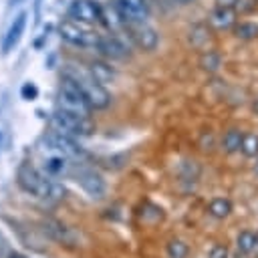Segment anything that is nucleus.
I'll use <instances>...</instances> for the list:
<instances>
[{
    "label": "nucleus",
    "instance_id": "nucleus-1",
    "mask_svg": "<svg viewBox=\"0 0 258 258\" xmlns=\"http://www.w3.org/2000/svg\"><path fill=\"white\" fill-rule=\"evenodd\" d=\"M16 179H18V185L34 196V198H40V200H50V202H58L64 198V187L48 177H44L42 173H38L30 163H22L18 167V173H16Z\"/></svg>",
    "mask_w": 258,
    "mask_h": 258
},
{
    "label": "nucleus",
    "instance_id": "nucleus-2",
    "mask_svg": "<svg viewBox=\"0 0 258 258\" xmlns=\"http://www.w3.org/2000/svg\"><path fill=\"white\" fill-rule=\"evenodd\" d=\"M62 77L73 79V81L83 89V93H85V97H87V101L91 103L93 109H105V107H109L111 95H109V91L105 89V85L99 83V81L91 75V71L83 69L81 64H67Z\"/></svg>",
    "mask_w": 258,
    "mask_h": 258
},
{
    "label": "nucleus",
    "instance_id": "nucleus-3",
    "mask_svg": "<svg viewBox=\"0 0 258 258\" xmlns=\"http://www.w3.org/2000/svg\"><path fill=\"white\" fill-rule=\"evenodd\" d=\"M58 109L81 115V117H89L91 111H93V107L87 101L83 89L69 77H62V83H60V89H58Z\"/></svg>",
    "mask_w": 258,
    "mask_h": 258
},
{
    "label": "nucleus",
    "instance_id": "nucleus-4",
    "mask_svg": "<svg viewBox=\"0 0 258 258\" xmlns=\"http://www.w3.org/2000/svg\"><path fill=\"white\" fill-rule=\"evenodd\" d=\"M50 127L52 131L60 133V135H69V137H83V135H91L93 133V123L89 121V117H81L69 111L58 109L52 117H50Z\"/></svg>",
    "mask_w": 258,
    "mask_h": 258
},
{
    "label": "nucleus",
    "instance_id": "nucleus-5",
    "mask_svg": "<svg viewBox=\"0 0 258 258\" xmlns=\"http://www.w3.org/2000/svg\"><path fill=\"white\" fill-rule=\"evenodd\" d=\"M58 34H60V38L67 40L69 44H75V46H81V48H97L99 38H101V34H95V32L83 28L81 22L77 24L75 20H64V22H60Z\"/></svg>",
    "mask_w": 258,
    "mask_h": 258
},
{
    "label": "nucleus",
    "instance_id": "nucleus-6",
    "mask_svg": "<svg viewBox=\"0 0 258 258\" xmlns=\"http://www.w3.org/2000/svg\"><path fill=\"white\" fill-rule=\"evenodd\" d=\"M44 143H46V149L50 151H56V153H62L64 157H69L71 161H81L87 157V151L75 141V137H69V135H60L56 131L48 133L44 137Z\"/></svg>",
    "mask_w": 258,
    "mask_h": 258
},
{
    "label": "nucleus",
    "instance_id": "nucleus-7",
    "mask_svg": "<svg viewBox=\"0 0 258 258\" xmlns=\"http://www.w3.org/2000/svg\"><path fill=\"white\" fill-rule=\"evenodd\" d=\"M123 30H127V34L133 40V44L139 46L141 50H155L157 44H159V34H157V30L147 20H143V22H129V24H125Z\"/></svg>",
    "mask_w": 258,
    "mask_h": 258
},
{
    "label": "nucleus",
    "instance_id": "nucleus-8",
    "mask_svg": "<svg viewBox=\"0 0 258 258\" xmlns=\"http://www.w3.org/2000/svg\"><path fill=\"white\" fill-rule=\"evenodd\" d=\"M69 16L81 24L103 22V6L95 0H73L69 6Z\"/></svg>",
    "mask_w": 258,
    "mask_h": 258
},
{
    "label": "nucleus",
    "instance_id": "nucleus-9",
    "mask_svg": "<svg viewBox=\"0 0 258 258\" xmlns=\"http://www.w3.org/2000/svg\"><path fill=\"white\" fill-rule=\"evenodd\" d=\"M119 16L125 24L129 22H143L149 18V6L145 0H113Z\"/></svg>",
    "mask_w": 258,
    "mask_h": 258
},
{
    "label": "nucleus",
    "instance_id": "nucleus-10",
    "mask_svg": "<svg viewBox=\"0 0 258 258\" xmlns=\"http://www.w3.org/2000/svg\"><path fill=\"white\" fill-rule=\"evenodd\" d=\"M238 10L236 8H228V6H216L210 10V16H208V22L214 30L218 32H224V30H232L238 22Z\"/></svg>",
    "mask_w": 258,
    "mask_h": 258
},
{
    "label": "nucleus",
    "instance_id": "nucleus-11",
    "mask_svg": "<svg viewBox=\"0 0 258 258\" xmlns=\"http://www.w3.org/2000/svg\"><path fill=\"white\" fill-rule=\"evenodd\" d=\"M97 50L111 58V60H123L129 56V48L125 46V42L117 36V34H109V36H101L99 38V44H97Z\"/></svg>",
    "mask_w": 258,
    "mask_h": 258
},
{
    "label": "nucleus",
    "instance_id": "nucleus-12",
    "mask_svg": "<svg viewBox=\"0 0 258 258\" xmlns=\"http://www.w3.org/2000/svg\"><path fill=\"white\" fill-rule=\"evenodd\" d=\"M79 185L83 187V191L91 198V200H101L107 191V185H105V179L95 173V171H81L79 177H77Z\"/></svg>",
    "mask_w": 258,
    "mask_h": 258
},
{
    "label": "nucleus",
    "instance_id": "nucleus-13",
    "mask_svg": "<svg viewBox=\"0 0 258 258\" xmlns=\"http://www.w3.org/2000/svg\"><path fill=\"white\" fill-rule=\"evenodd\" d=\"M26 18H28V14H26V12H20V14L12 20V24H10V28H8V32L4 34V40H2V52H4V54L10 52V50L18 44V40H20L24 28H26Z\"/></svg>",
    "mask_w": 258,
    "mask_h": 258
},
{
    "label": "nucleus",
    "instance_id": "nucleus-14",
    "mask_svg": "<svg viewBox=\"0 0 258 258\" xmlns=\"http://www.w3.org/2000/svg\"><path fill=\"white\" fill-rule=\"evenodd\" d=\"M42 230H44L52 240H56V242H60V244H73V242H75L73 232H71L67 226H62L60 222H56V220H44V222H42Z\"/></svg>",
    "mask_w": 258,
    "mask_h": 258
},
{
    "label": "nucleus",
    "instance_id": "nucleus-15",
    "mask_svg": "<svg viewBox=\"0 0 258 258\" xmlns=\"http://www.w3.org/2000/svg\"><path fill=\"white\" fill-rule=\"evenodd\" d=\"M232 34H234L238 40H244V42L256 40V38H258V22L246 20V18L240 16V20L236 22V26L232 28Z\"/></svg>",
    "mask_w": 258,
    "mask_h": 258
},
{
    "label": "nucleus",
    "instance_id": "nucleus-16",
    "mask_svg": "<svg viewBox=\"0 0 258 258\" xmlns=\"http://www.w3.org/2000/svg\"><path fill=\"white\" fill-rule=\"evenodd\" d=\"M69 161H71V159L64 157L62 153L52 151V155H48V157L44 159V169H46L48 175H62V173L69 171Z\"/></svg>",
    "mask_w": 258,
    "mask_h": 258
},
{
    "label": "nucleus",
    "instance_id": "nucleus-17",
    "mask_svg": "<svg viewBox=\"0 0 258 258\" xmlns=\"http://www.w3.org/2000/svg\"><path fill=\"white\" fill-rule=\"evenodd\" d=\"M242 139H244V133H242L240 129H236V127L228 129V131L224 133V137H222V147H224V151H226V153H236V151H240V149H242Z\"/></svg>",
    "mask_w": 258,
    "mask_h": 258
},
{
    "label": "nucleus",
    "instance_id": "nucleus-18",
    "mask_svg": "<svg viewBox=\"0 0 258 258\" xmlns=\"http://www.w3.org/2000/svg\"><path fill=\"white\" fill-rule=\"evenodd\" d=\"M89 71H91V75H93L99 83H103V85L111 83V81H113V77H115L113 67H111V64H107V62H103V60H95V62H91Z\"/></svg>",
    "mask_w": 258,
    "mask_h": 258
},
{
    "label": "nucleus",
    "instance_id": "nucleus-19",
    "mask_svg": "<svg viewBox=\"0 0 258 258\" xmlns=\"http://www.w3.org/2000/svg\"><path fill=\"white\" fill-rule=\"evenodd\" d=\"M236 246H238V250L242 254H252L256 250V246H258V236L254 232H250V230H244V232L238 234Z\"/></svg>",
    "mask_w": 258,
    "mask_h": 258
},
{
    "label": "nucleus",
    "instance_id": "nucleus-20",
    "mask_svg": "<svg viewBox=\"0 0 258 258\" xmlns=\"http://www.w3.org/2000/svg\"><path fill=\"white\" fill-rule=\"evenodd\" d=\"M208 212H210L214 218L224 220V218L230 216L232 204H230V200H226V198H214V200L210 202V206H208Z\"/></svg>",
    "mask_w": 258,
    "mask_h": 258
},
{
    "label": "nucleus",
    "instance_id": "nucleus-21",
    "mask_svg": "<svg viewBox=\"0 0 258 258\" xmlns=\"http://www.w3.org/2000/svg\"><path fill=\"white\" fill-rule=\"evenodd\" d=\"M200 67L208 73H216L220 67H222V56L216 52V50H206L200 58Z\"/></svg>",
    "mask_w": 258,
    "mask_h": 258
},
{
    "label": "nucleus",
    "instance_id": "nucleus-22",
    "mask_svg": "<svg viewBox=\"0 0 258 258\" xmlns=\"http://www.w3.org/2000/svg\"><path fill=\"white\" fill-rule=\"evenodd\" d=\"M246 157H256L258 155V135L256 133H244L242 139V149H240Z\"/></svg>",
    "mask_w": 258,
    "mask_h": 258
},
{
    "label": "nucleus",
    "instance_id": "nucleus-23",
    "mask_svg": "<svg viewBox=\"0 0 258 258\" xmlns=\"http://www.w3.org/2000/svg\"><path fill=\"white\" fill-rule=\"evenodd\" d=\"M187 256V244L181 240H171L167 244V258H185Z\"/></svg>",
    "mask_w": 258,
    "mask_h": 258
},
{
    "label": "nucleus",
    "instance_id": "nucleus-24",
    "mask_svg": "<svg viewBox=\"0 0 258 258\" xmlns=\"http://www.w3.org/2000/svg\"><path fill=\"white\" fill-rule=\"evenodd\" d=\"M20 97L26 99V101H34V99L38 97L36 85H34V83H24V85L20 87Z\"/></svg>",
    "mask_w": 258,
    "mask_h": 258
},
{
    "label": "nucleus",
    "instance_id": "nucleus-25",
    "mask_svg": "<svg viewBox=\"0 0 258 258\" xmlns=\"http://www.w3.org/2000/svg\"><path fill=\"white\" fill-rule=\"evenodd\" d=\"M210 258H228V250H226V246H214L212 248V252H210Z\"/></svg>",
    "mask_w": 258,
    "mask_h": 258
},
{
    "label": "nucleus",
    "instance_id": "nucleus-26",
    "mask_svg": "<svg viewBox=\"0 0 258 258\" xmlns=\"http://www.w3.org/2000/svg\"><path fill=\"white\" fill-rule=\"evenodd\" d=\"M216 6H228V8H236L240 4V0H214Z\"/></svg>",
    "mask_w": 258,
    "mask_h": 258
},
{
    "label": "nucleus",
    "instance_id": "nucleus-27",
    "mask_svg": "<svg viewBox=\"0 0 258 258\" xmlns=\"http://www.w3.org/2000/svg\"><path fill=\"white\" fill-rule=\"evenodd\" d=\"M175 4H179V6H185V4H191V2H196V0H173Z\"/></svg>",
    "mask_w": 258,
    "mask_h": 258
},
{
    "label": "nucleus",
    "instance_id": "nucleus-28",
    "mask_svg": "<svg viewBox=\"0 0 258 258\" xmlns=\"http://www.w3.org/2000/svg\"><path fill=\"white\" fill-rule=\"evenodd\" d=\"M8 258H26V256H22V254H16V252H12Z\"/></svg>",
    "mask_w": 258,
    "mask_h": 258
},
{
    "label": "nucleus",
    "instance_id": "nucleus-29",
    "mask_svg": "<svg viewBox=\"0 0 258 258\" xmlns=\"http://www.w3.org/2000/svg\"><path fill=\"white\" fill-rule=\"evenodd\" d=\"M252 109H254V113H256V115H258V99H256V101H254V105H252Z\"/></svg>",
    "mask_w": 258,
    "mask_h": 258
},
{
    "label": "nucleus",
    "instance_id": "nucleus-30",
    "mask_svg": "<svg viewBox=\"0 0 258 258\" xmlns=\"http://www.w3.org/2000/svg\"><path fill=\"white\" fill-rule=\"evenodd\" d=\"M18 2H22V0H12V4H18Z\"/></svg>",
    "mask_w": 258,
    "mask_h": 258
},
{
    "label": "nucleus",
    "instance_id": "nucleus-31",
    "mask_svg": "<svg viewBox=\"0 0 258 258\" xmlns=\"http://www.w3.org/2000/svg\"><path fill=\"white\" fill-rule=\"evenodd\" d=\"M254 2H256V4H258V0H254Z\"/></svg>",
    "mask_w": 258,
    "mask_h": 258
}]
</instances>
